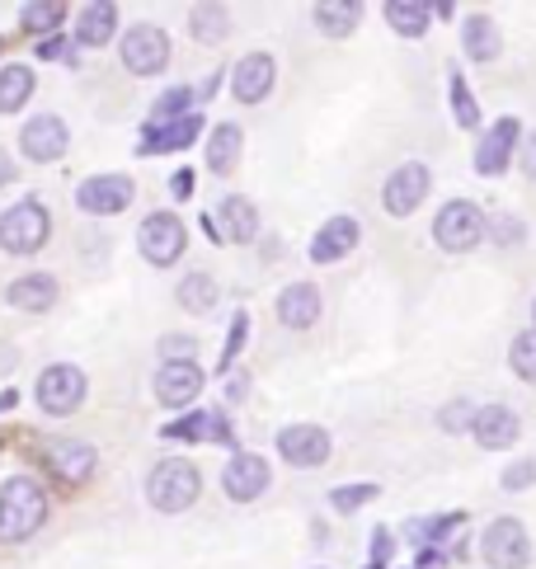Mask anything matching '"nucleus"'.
Instances as JSON below:
<instances>
[{
    "mask_svg": "<svg viewBox=\"0 0 536 569\" xmlns=\"http://www.w3.org/2000/svg\"><path fill=\"white\" fill-rule=\"evenodd\" d=\"M48 518V495L33 476H14L0 490V541H24Z\"/></svg>",
    "mask_w": 536,
    "mask_h": 569,
    "instance_id": "f257e3e1",
    "label": "nucleus"
},
{
    "mask_svg": "<svg viewBox=\"0 0 536 569\" xmlns=\"http://www.w3.org/2000/svg\"><path fill=\"white\" fill-rule=\"evenodd\" d=\"M202 490V480L193 471V461H183V457H165L156 461V471L147 476V499L151 508H160V513H183Z\"/></svg>",
    "mask_w": 536,
    "mask_h": 569,
    "instance_id": "f03ea898",
    "label": "nucleus"
},
{
    "mask_svg": "<svg viewBox=\"0 0 536 569\" xmlns=\"http://www.w3.org/2000/svg\"><path fill=\"white\" fill-rule=\"evenodd\" d=\"M48 231H52V217L38 198H24L14 202V208L0 217V250L10 254H33L48 246Z\"/></svg>",
    "mask_w": 536,
    "mask_h": 569,
    "instance_id": "7ed1b4c3",
    "label": "nucleus"
},
{
    "mask_svg": "<svg viewBox=\"0 0 536 569\" xmlns=\"http://www.w3.org/2000/svg\"><path fill=\"white\" fill-rule=\"evenodd\" d=\"M433 240L447 250V254H466V250H476L480 240H485V212L476 208V202H447V208L433 217Z\"/></svg>",
    "mask_w": 536,
    "mask_h": 569,
    "instance_id": "20e7f679",
    "label": "nucleus"
},
{
    "mask_svg": "<svg viewBox=\"0 0 536 569\" xmlns=\"http://www.w3.org/2000/svg\"><path fill=\"white\" fill-rule=\"evenodd\" d=\"M137 246H141V259L147 263L170 269V263L183 254V246H189V231H183V221L175 212H151L137 227Z\"/></svg>",
    "mask_w": 536,
    "mask_h": 569,
    "instance_id": "39448f33",
    "label": "nucleus"
},
{
    "mask_svg": "<svg viewBox=\"0 0 536 569\" xmlns=\"http://www.w3.org/2000/svg\"><path fill=\"white\" fill-rule=\"evenodd\" d=\"M86 391H90V381L80 368H71V362H57V368L38 377V405H43L48 415H76L80 405H86Z\"/></svg>",
    "mask_w": 536,
    "mask_h": 569,
    "instance_id": "423d86ee",
    "label": "nucleus"
},
{
    "mask_svg": "<svg viewBox=\"0 0 536 569\" xmlns=\"http://www.w3.org/2000/svg\"><path fill=\"white\" fill-rule=\"evenodd\" d=\"M485 565L494 569H523L532 560V537L518 518H494L485 527Z\"/></svg>",
    "mask_w": 536,
    "mask_h": 569,
    "instance_id": "0eeeda50",
    "label": "nucleus"
},
{
    "mask_svg": "<svg viewBox=\"0 0 536 569\" xmlns=\"http://www.w3.org/2000/svg\"><path fill=\"white\" fill-rule=\"evenodd\" d=\"M165 62H170V38H165V29H156V24L128 29V38H122V67L132 76H156V71H165Z\"/></svg>",
    "mask_w": 536,
    "mask_h": 569,
    "instance_id": "6e6552de",
    "label": "nucleus"
},
{
    "mask_svg": "<svg viewBox=\"0 0 536 569\" xmlns=\"http://www.w3.org/2000/svg\"><path fill=\"white\" fill-rule=\"evenodd\" d=\"M132 179L128 174H95V179H86L80 184V193H76V202H80V212H90V217H113V212H122L132 202Z\"/></svg>",
    "mask_w": 536,
    "mask_h": 569,
    "instance_id": "1a4fd4ad",
    "label": "nucleus"
},
{
    "mask_svg": "<svg viewBox=\"0 0 536 569\" xmlns=\"http://www.w3.org/2000/svg\"><path fill=\"white\" fill-rule=\"evenodd\" d=\"M19 147H24V156L29 160H61L67 156V147H71V132H67V123H61L57 113H38V118H29L24 123V132H19Z\"/></svg>",
    "mask_w": 536,
    "mask_h": 569,
    "instance_id": "9d476101",
    "label": "nucleus"
},
{
    "mask_svg": "<svg viewBox=\"0 0 536 569\" xmlns=\"http://www.w3.org/2000/svg\"><path fill=\"white\" fill-rule=\"evenodd\" d=\"M428 189H433V174H428V166H419V160H409V166H400L396 174L386 179V212L390 217H409L419 208V202L428 198Z\"/></svg>",
    "mask_w": 536,
    "mask_h": 569,
    "instance_id": "9b49d317",
    "label": "nucleus"
},
{
    "mask_svg": "<svg viewBox=\"0 0 536 569\" xmlns=\"http://www.w3.org/2000/svg\"><path fill=\"white\" fill-rule=\"evenodd\" d=\"M221 490L231 495L236 503H250L268 490V461L255 457V452H236L231 461H226V471H221Z\"/></svg>",
    "mask_w": 536,
    "mask_h": 569,
    "instance_id": "f8f14e48",
    "label": "nucleus"
},
{
    "mask_svg": "<svg viewBox=\"0 0 536 569\" xmlns=\"http://www.w3.org/2000/svg\"><path fill=\"white\" fill-rule=\"evenodd\" d=\"M202 391V368L198 362H165L156 372V400L165 410H183V405H193V396Z\"/></svg>",
    "mask_w": 536,
    "mask_h": 569,
    "instance_id": "ddd939ff",
    "label": "nucleus"
},
{
    "mask_svg": "<svg viewBox=\"0 0 536 569\" xmlns=\"http://www.w3.org/2000/svg\"><path fill=\"white\" fill-rule=\"evenodd\" d=\"M470 433H476V442L485 447V452H504V447L518 442L523 423H518V415H513L508 405H480L476 423H470Z\"/></svg>",
    "mask_w": 536,
    "mask_h": 569,
    "instance_id": "4468645a",
    "label": "nucleus"
},
{
    "mask_svg": "<svg viewBox=\"0 0 536 569\" xmlns=\"http://www.w3.org/2000/svg\"><path fill=\"white\" fill-rule=\"evenodd\" d=\"M278 452L292 466H320L329 457V433L316 429V423H287L278 433Z\"/></svg>",
    "mask_w": 536,
    "mask_h": 569,
    "instance_id": "2eb2a0df",
    "label": "nucleus"
},
{
    "mask_svg": "<svg viewBox=\"0 0 536 569\" xmlns=\"http://www.w3.org/2000/svg\"><path fill=\"white\" fill-rule=\"evenodd\" d=\"M274 76H278L274 57H268V52H250V57H240V67L231 71V90H236L240 104H259V99L274 90Z\"/></svg>",
    "mask_w": 536,
    "mask_h": 569,
    "instance_id": "dca6fc26",
    "label": "nucleus"
},
{
    "mask_svg": "<svg viewBox=\"0 0 536 569\" xmlns=\"http://www.w3.org/2000/svg\"><path fill=\"white\" fill-rule=\"evenodd\" d=\"M518 118H499L485 137H480V147H476V170L480 174H499L508 170V156H513V141H518Z\"/></svg>",
    "mask_w": 536,
    "mask_h": 569,
    "instance_id": "f3484780",
    "label": "nucleus"
},
{
    "mask_svg": "<svg viewBox=\"0 0 536 569\" xmlns=\"http://www.w3.org/2000/svg\"><path fill=\"white\" fill-rule=\"evenodd\" d=\"M278 320L287 325V330H311V325L320 320V292H316V282H292V288H282Z\"/></svg>",
    "mask_w": 536,
    "mask_h": 569,
    "instance_id": "a211bd4d",
    "label": "nucleus"
},
{
    "mask_svg": "<svg viewBox=\"0 0 536 569\" xmlns=\"http://www.w3.org/2000/svg\"><path fill=\"white\" fill-rule=\"evenodd\" d=\"M354 246H358V221L354 217H329L325 227L316 231V240H311V259L316 263H335Z\"/></svg>",
    "mask_w": 536,
    "mask_h": 569,
    "instance_id": "6ab92c4d",
    "label": "nucleus"
},
{
    "mask_svg": "<svg viewBox=\"0 0 536 569\" xmlns=\"http://www.w3.org/2000/svg\"><path fill=\"white\" fill-rule=\"evenodd\" d=\"M202 132V118L198 113H189V118H175V123H147V137H141V151H156V156H165V151H183L189 141Z\"/></svg>",
    "mask_w": 536,
    "mask_h": 569,
    "instance_id": "aec40b11",
    "label": "nucleus"
},
{
    "mask_svg": "<svg viewBox=\"0 0 536 569\" xmlns=\"http://www.w3.org/2000/svg\"><path fill=\"white\" fill-rule=\"evenodd\" d=\"M160 438H183V442L212 438V442H231L236 433H231V423H226L221 415H202V410H193V415H183V419H175V423H165V433H160Z\"/></svg>",
    "mask_w": 536,
    "mask_h": 569,
    "instance_id": "412c9836",
    "label": "nucleus"
},
{
    "mask_svg": "<svg viewBox=\"0 0 536 569\" xmlns=\"http://www.w3.org/2000/svg\"><path fill=\"white\" fill-rule=\"evenodd\" d=\"M118 29V6H105V0H95V6L80 10L76 19V43H86V48H105L109 38Z\"/></svg>",
    "mask_w": 536,
    "mask_h": 569,
    "instance_id": "4be33fe9",
    "label": "nucleus"
},
{
    "mask_svg": "<svg viewBox=\"0 0 536 569\" xmlns=\"http://www.w3.org/2000/svg\"><path fill=\"white\" fill-rule=\"evenodd\" d=\"M217 221H221V236H226V240H236V246L255 240V231H259L255 202H250V198H240V193L221 202V208H217Z\"/></svg>",
    "mask_w": 536,
    "mask_h": 569,
    "instance_id": "5701e85b",
    "label": "nucleus"
},
{
    "mask_svg": "<svg viewBox=\"0 0 536 569\" xmlns=\"http://www.w3.org/2000/svg\"><path fill=\"white\" fill-rule=\"evenodd\" d=\"M52 301H57V278L48 273H24L10 282V307L19 311H48Z\"/></svg>",
    "mask_w": 536,
    "mask_h": 569,
    "instance_id": "b1692460",
    "label": "nucleus"
},
{
    "mask_svg": "<svg viewBox=\"0 0 536 569\" xmlns=\"http://www.w3.org/2000/svg\"><path fill=\"white\" fill-rule=\"evenodd\" d=\"M461 43H466V57H476V62H494L499 48H504V38H499V29H494L489 14H470L461 24Z\"/></svg>",
    "mask_w": 536,
    "mask_h": 569,
    "instance_id": "393cba45",
    "label": "nucleus"
},
{
    "mask_svg": "<svg viewBox=\"0 0 536 569\" xmlns=\"http://www.w3.org/2000/svg\"><path fill=\"white\" fill-rule=\"evenodd\" d=\"M52 471H61L67 480H86L95 471V447L90 442H76V438H61L52 442Z\"/></svg>",
    "mask_w": 536,
    "mask_h": 569,
    "instance_id": "a878e982",
    "label": "nucleus"
},
{
    "mask_svg": "<svg viewBox=\"0 0 536 569\" xmlns=\"http://www.w3.org/2000/svg\"><path fill=\"white\" fill-rule=\"evenodd\" d=\"M240 147H245V137H240L236 123L212 128V137H208V170L231 174V170H236V160H240Z\"/></svg>",
    "mask_w": 536,
    "mask_h": 569,
    "instance_id": "bb28decb",
    "label": "nucleus"
},
{
    "mask_svg": "<svg viewBox=\"0 0 536 569\" xmlns=\"http://www.w3.org/2000/svg\"><path fill=\"white\" fill-rule=\"evenodd\" d=\"M358 14H363L358 0H320L316 6V29L329 33V38H344V33L358 29Z\"/></svg>",
    "mask_w": 536,
    "mask_h": 569,
    "instance_id": "cd10ccee",
    "label": "nucleus"
},
{
    "mask_svg": "<svg viewBox=\"0 0 536 569\" xmlns=\"http://www.w3.org/2000/svg\"><path fill=\"white\" fill-rule=\"evenodd\" d=\"M33 94V71L29 67H6L0 71V113H19Z\"/></svg>",
    "mask_w": 536,
    "mask_h": 569,
    "instance_id": "c85d7f7f",
    "label": "nucleus"
},
{
    "mask_svg": "<svg viewBox=\"0 0 536 569\" xmlns=\"http://www.w3.org/2000/svg\"><path fill=\"white\" fill-rule=\"evenodd\" d=\"M386 19L396 33L419 38L428 29V6H419V0H386Z\"/></svg>",
    "mask_w": 536,
    "mask_h": 569,
    "instance_id": "c756f323",
    "label": "nucleus"
},
{
    "mask_svg": "<svg viewBox=\"0 0 536 569\" xmlns=\"http://www.w3.org/2000/svg\"><path fill=\"white\" fill-rule=\"evenodd\" d=\"M189 29H193L198 43H221V38L231 33V19H226V10H221V6H193Z\"/></svg>",
    "mask_w": 536,
    "mask_h": 569,
    "instance_id": "7c9ffc66",
    "label": "nucleus"
},
{
    "mask_svg": "<svg viewBox=\"0 0 536 569\" xmlns=\"http://www.w3.org/2000/svg\"><path fill=\"white\" fill-rule=\"evenodd\" d=\"M179 307L183 311H212L217 307V282L212 273H189L179 282Z\"/></svg>",
    "mask_w": 536,
    "mask_h": 569,
    "instance_id": "2f4dec72",
    "label": "nucleus"
},
{
    "mask_svg": "<svg viewBox=\"0 0 536 569\" xmlns=\"http://www.w3.org/2000/svg\"><path fill=\"white\" fill-rule=\"evenodd\" d=\"M189 104H193V94L175 86V90H165L156 99V109H151V123H175V118H189Z\"/></svg>",
    "mask_w": 536,
    "mask_h": 569,
    "instance_id": "473e14b6",
    "label": "nucleus"
},
{
    "mask_svg": "<svg viewBox=\"0 0 536 569\" xmlns=\"http://www.w3.org/2000/svg\"><path fill=\"white\" fill-rule=\"evenodd\" d=\"M508 362H513V372H518L523 381H536V330H527V335L513 339Z\"/></svg>",
    "mask_w": 536,
    "mask_h": 569,
    "instance_id": "72a5a7b5",
    "label": "nucleus"
},
{
    "mask_svg": "<svg viewBox=\"0 0 536 569\" xmlns=\"http://www.w3.org/2000/svg\"><path fill=\"white\" fill-rule=\"evenodd\" d=\"M451 113H457L461 128H480V109H476V99H470L461 76H451Z\"/></svg>",
    "mask_w": 536,
    "mask_h": 569,
    "instance_id": "f704fd0d",
    "label": "nucleus"
},
{
    "mask_svg": "<svg viewBox=\"0 0 536 569\" xmlns=\"http://www.w3.org/2000/svg\"><path fill=\"white\" fill-rule=\"evenodd\" d=\"M438 423L447 433H470V423H476V405H470V400H451V405H443Z\"/></svg>",
    "mask_w": 536,
    "mask_h": 569,
    "instance_id": "c9c22d12",
    "label": "nucleus"
},
{
    "mask_svg": "<svg viewBox=\"0 0 536 569\" xmlns=\"http://www.w3.org/2000/svg\"><path fill=\"white\" fill-rule=\"evenodd\" d=\"M245 335H250V316L236 311L231 335H226V349H221V372H226V377H231V362H236V358H240V349H245Z\"/></svg>",
    "mask_w": 536,
    "mask_h": 569,
    "instance_id": "e433bc0d",
    "label": "nucleus"
},
{
    "mask_svg": "<svg viewBox=\"0 0 536 569\" xmlns=\"http://www.w3.org/2000/svg\"><path fill=\"white\" fill-rule=\"evenodd\" d=\"M377 499V485H344V490L329 495V503L339 508V513H354L358 503H373Z\"/></svg>",
    "mask_w": 536,
    "mask_h": 569,
    "instance_id": "4c0bfd02",
    "label": "nucleus"
},
{
    "mask_svg": "<svg viewBox=\"0 0 536 569\" xmlns=\"http://www.w3.org/2000/svg\"><path fill=\"white\" fill-rule=\"evenodd\" d=\"M61 14H67V10H61L57 0H48V6H24V24L29 29H57Z\"/></svg>",
    "mask_w": 536,
    "mask_h": 569,
    "instance_id": "58836bf2",
    "label": "nucleus"
},
{
    "mask_svg": "<svg viewBox=\"0 0 536 569\" xmlns=\"http://www.w3.org/2000/svg\"><path fill=\"white\" fill-rule=\"evenodd\" d=\"M532 480H536V461H518V466H508V476H504V490H527Z\"/></svg>",
    "mask_w": 536,
    "mask_h": 569,
    "instance_id": "ea45409f",
    "label": "nucleus"
},
{
    "mask_svg": "<svg viewBox=\"0 0 536 569\" xmlns=\"http://www.w3.org/2000/svg\"><path fill=\"white\" fill-rule=\"evenodd\" d=\"M160 353L170 358V362H189V358L198 353V343H189V339H165V343H160Z\"/></svg>",
    "mask_w": 536,
    "mask_h": 569,
    "instance_id": "a19ab883",
    "label": "nucleus"
},
{
    "mask_svg": "<svg viewBox=\"0 0 536 569\" xmlns=\"http://www.w3.org/2000/svg\"><path fill=\"white\" fill-rule=\"evenodd\" d=\"M390 551H396V541H390L386 527H377V532H373V560H377V565H386V560H390Z\"/></svg>",
    "mask_w": 536,
    "mask_h": 569,
    "instance_id": "79ce46f5",
    "label": "nucleus"
},
{
    "mask_svg": "<svg viewBox=\"0 0 536 569\" xmlns=\"http://www.w3.org/2000/svg\"><path fill=\"white\" fill-rule=\"evenodd\" d=\"M523 170H527V179H536V132L523 141Z\"/></svg>",
    "mask_w": 536,
    "mask_h": 569,
    "instance_id": "37998d69",
    "label": "nucleus"
},
{
    "mask_svg": "<svg viewBox=\"0 0 536 569\" xmlns=\"http://www.w3.org/2000/svg\"><path fill=\"white\" fill-rule=\"evenodd\" d=\"M226 400H245V372H236V377H226Z\"/></svg>",
    "mask_w": 536,
    "mask_h": 569,
    "instance_id": "c03bdc74",
    "label": "nucleus"
},
{
    "mask_svg": "<svg viewBox=\"0 0 536 569\" xmlns=\"http://www.w3.org/2000/svg\"><path fill=\"white\" fill-rule=\"evenodd\" d=\"M170 189H175V198H189V193H193V174H189V170H179Z\"/></svg>",
    "mask_w": 536,
    "mask_h": 569,
    "instance_id": "a18cd8bd",
    "label": "nucleus"
},
{
    "mask_svg": "<svg viewBox=\"0 0 536 569\" xmlns=\"http://www.w3.org/2000/svg\"><path fill=\"white\" fill-rule=\"evenodd\" d=\"M38 57H67V43H61V38H48V43H38Z\"/></svg>",
    "mask_w": 536,
    "mask_h": 569,
    "instance_id": "49530a36",
    "label": "nucleus"
},
{
    "mask_svg": "<svg viewBox=\"0 0 536 569\" xmlns=\"http://www.w3.org/2000/svg\"><path fill=\"white\" fill-rule=\"evenodd\" d=\"M10 179H14V160L6 147H0V184H10Z\"/></svg>",
    "mask_w": 536,
    "mask_h": 569,
    "instance_id": "de8ad7c7",
    "label": "nucleus"
},
{
    "mask_svg": "<svg viewBox=\"0 0 536 569\" xmlns=\"http://www.w3.org/2000/svg\"><path fill=\"white\" fill-rule=\"evenodd\" d=\"M14 400H19L14 391H0V415H6V410H14Z\"/></svg>",
    "mask_w": 536,
    "mask_h": 569,
    "instance_id": "09e8293b",
    "label": "nucleus"
},
{
    "mask_svg": "<svg viewBox=\"0 0 536 569\" xmlns=\"http://www.w3.org/2000/svg\"><path fill=\"white\" fill-rule=\"evenodd\" d=\"M532 330H536V311H532Z\"/></svg>",
    "mask_w": 536,
    "mask_h": 569,
    "instance_id": "8fccbe9b",
    "label": "nucleus"
},
{
    "mask_svg": "<svg viewBox=\"0 0 536 569\" xmlns=\"http://www.w3.org/2000/svg\"><path fill=\"white\" fill-rule=\"evenodd\" d=\"M0 48H6V43H0Z\"/></svg>",
    "mask_w": 536,
    "mask_h": 569,
    "instance_id": "3c124183",
    "label": "nucleus"
}]
</instances>
